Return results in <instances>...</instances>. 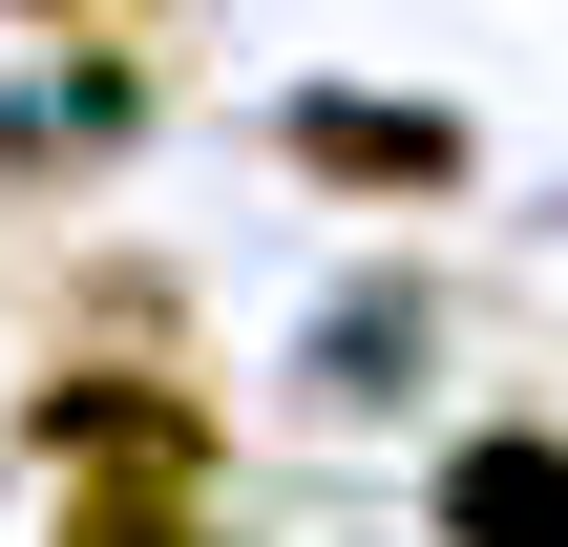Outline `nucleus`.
<instances>
[{"instance_id": "obj_1", "label": "nucleus", "mask_w": 568, "mask_h": 547, "mask_svg": "<svg viewBox=\"0 0 568 547\" xmlns=\"http://www.w3.org/2000/svg\"><path fill=\"white\" fill-rule=\"evenodd\" d=\"M21 443H42V464H190V485H211V401L148 379V358H63V379H21Z\"/></svg>"}, {"instance_id": "obj_2", "label": "nucleus", "mask_w": 568, "mask_h": 547, "mask_svg": "<svg viewBox=\"0 0 568 547\" xmlns=\"http://www.w3.org/2000/svg\"><path fill=\"white\" fill-rule=\"evenodd\" d=\"M295 169H316V190L443 211V190H464V126H443V105H337V84H316V105H295Z\"/></svg>"}, {"instance_id": "obj_3", "label": "nucleus", "mask_w": 568, "mask_h": 547, "mask_svg": "<svg viewBox=\"0 0 568 547\" xmlns=\"http://www.w3.org/2000/svg\"><path fill=\"white\" fill-rule=\"evenodd\" d=\"M443 547H568V443L548 422H485L443 464Z\"/></svg>"}, {"instance_id": "obj_4", "label": "nucleus", "mask_w": 568, "mask_h": 547, "mask_svg": "<svg viewBox=\"0 0 568 547\" xmlns=\"http://www.w3.org/2000/svg\"><path fill=\"white\" fill-rule=\"evenodd\" d=\"M63 547H232V527H211L190 464H84V485H63Z\"/></svg>"}]
</instances>
